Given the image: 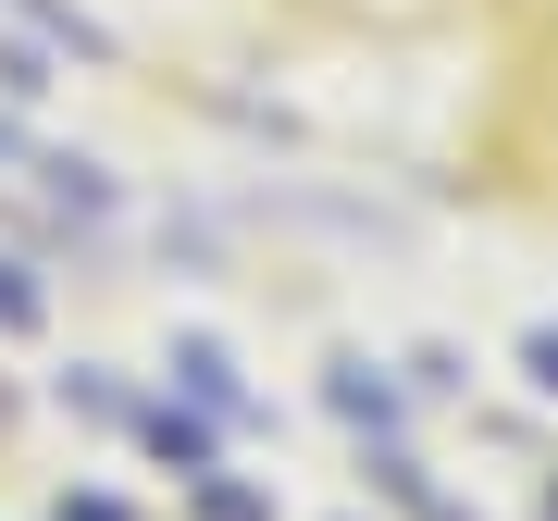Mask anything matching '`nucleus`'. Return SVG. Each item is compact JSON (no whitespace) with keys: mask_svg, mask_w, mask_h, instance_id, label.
Masks as SVG:
<instances>
[{"mask_svg":"<svg viewBox=\"0 0 558 521\" xmlns=\"http://www.w3.org/2000/svg\"><path fill=\"white\" fill-rule=\"evenodd\" d=\"M0 323H13V336H25V323H38V286H25L13 260H0Z\"/></svg>","mask_w":558,"mask_h":521,"instance_id":"f257e3e1","label":"nucleus"},{"mask_svg":"<svg viewBox=\"0 0 558 521\" xmlns=\"http://www.w3.org/2000/svg\"><path fill=\"white\" fill-rule=\"evenodd\" d=\"M521 361H534V385H546V398H558V336H534V348H521Z\"/></svg>","mask_w":558,"mask_h":521,"instance_id":"f03ea898","label":"nucleus"}]
</instances>
